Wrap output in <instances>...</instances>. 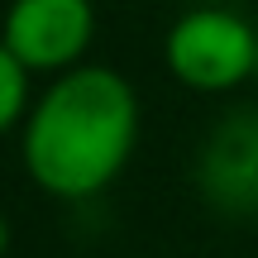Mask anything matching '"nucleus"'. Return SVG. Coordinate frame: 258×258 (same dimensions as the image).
<instances>
[{
    "mask_svg": "<svg viewBox=\"0 0 258 258\" xmlns=\"http://www.w3.org/2000/svg\"><path fill=\"white\" fill-rule=\"evenodd\" d=\"M139 144V96L115 67L82 62L53 77L19 124V158L57 201L101 196Z\"/></svg>",
    "mask_w": 258,
    "mask_h": 258,
    "instance_id": "obj_1",
    "label": "nucleus"
},
{
    "mask_svg": "<svg viewBox=\"0 0 258 258\" xmlns=\"http://www.w3.org/2000/svg\"><path fill=\"white\" fill-rule=\"evenodd\" d=\"M163 62L182 86L201 96L234 91L258 72V24L225 5H196L172 19L163 38Z\"/></svg>",
    "mask_w": 258,
    "mask_h": 258,
    "instance_id": "obj_2",
    "label": "nucleus"
},
{
    "mask_svg": "<svg viewBox=\"0 0 258 258\" xmlns=\"http://www.w3.org/2000/svg\"><path fill=\"white\" fill-rule=\"evenodd\" d=\"M96 38L91 0H10L0 19V43L29 77H62L82 67Z\"/></svg>",
    "mask_w": 258,
    "mask_h": 258,
    "instance_id": "obj_3",
    "label": "nucleus"
},
{
    "mask_svg": "<svg viewBox=\"0 0 258 258\" xmlns=\"http://www.w3.org/2000/svg\"><path fill=\"white\" fill-rule=\"evenodd\" d=\"M196 186L220 215H258V105L230 110L211 124L196 153Z\"/></svg>",
    "mask_w": 258,
    "mask_h": 258,
    "instance_id": "obj_4",
    "label": "nucleus"
},
{
    "mask_svg": "<svg viewBox=\"0 0 258 258\" xmlns=\"http://www.w3.org/2000/svg\"><path fill=\"white\" fill-rule=\"evenodd\" d=\"M24 115H29V72L10 57V48L0 43V134L24 124Z\"/></svg>",
    "mask_w": 258,
    "mask_h": 258,
    "instance_id": "obj_5",
    "label": "nucleus"
},
{
    "mask_svg": "<svg viewBox=\"0 0 258 258\" xmlns=\"http://www.w3.org/2000/svg\"><path fill=\"white\" fill-rule=\"evenodd\" d=\"M5 249H10V225H5V215H0V258H5Z\"/></svg>",
    "mask_w": 258,
    "mask_h": 258,
    "instance_id": "obj_6",
    "label": "nucleus"
},
{
    "mask_svg": "<svg viewBox=\"0 0 258 258\" xmlns=\"http://www.w3.org/2000/svg\"><path fill=\"white\" fill-rule=\"evenodd\" d=\"M253 82H258V72H253Z\"/></svg>",
    "mask_w": 258,
    "mask_h": 258,
    "instance_id": "obj_7",
    "label": "nucleus"
}]
</instances>
